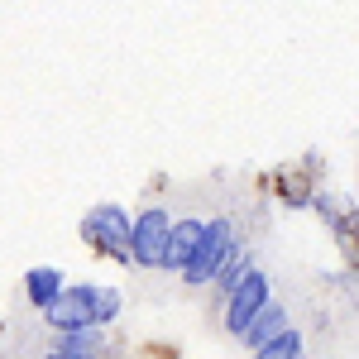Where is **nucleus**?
Wrapping results in <instances>:
<instances>
[{
    "instance_id": "nucleus-10",
    "label": "nucleus",
    "mask_w": 359,
    "mask_h": 359,
    "mask_svg": "<svg viewBox=\"0 0 359 359\" xmlns=\"http://www.w3.org/2000/svg\"><path fill=\"white\" fill-rule=\"evenodd\" d=\"M249 269H254V264H249V245H235V249H230V259H225V269L216 273V283H211V287H216L221 297H230V287H235Z\"/></svg>"
},
{
    "instance_id": "nucleus-9",
    "label": "nucleus",
    "mask_w": 359,
    "mask_h": 359,
    "mask_svg": "<svg viewBox=\"0 0 359 359\" xmlns=\"http://www.w3.org/2000/svg\"><path fill=\"white\" fill-rule=\"evenodd\" d=\"M57 350L62 355H82V359H96L106 350V331L91 326V331H77V335H57Z\"/></svg>"
},
{
    "instance_id": "nucleus-4",
    "label": "nucleus",
    "mask_w": 359,
    "mask_h": 359,
    "mask_svg": "<svg viewBox=\"0 0 359 359\" xmlns=\"http://www.w3.org/2000/svg\"><path fill=\"white\" fill-rule=\"evenodd\" d=\"M172 216H168L163 206H149V211H139L135 216V259L139 269H163L168 264V240H172Z\"/></svg>"
},
{
    "instance_id": "nucleus-7",
    "label": "nucleus",
    "mask_w": 359,
    "mask_h": 359,
    "mask_svg": "<svg viewBox=\"0 0 359 359\" xmlns=\"http://www.w3.org/2000/svg\"><path fill=\"white\" fill-rule=\"evenodd\" d=\"M62 292H67V278H62V269H53V264H39V269H29V273H25L29 306L48 311L53 302H62Z\"/></svg>"
},
{
    "instance_id": "nucleus-13",
    "label": "nucleus",
    "mask_w": 359,
    "mask_h": 359,
    "mask_svg": "<svg viewBox=\"0 0 359 359\" xmlns=\"http://www.w3.org/2000/svg\"><path fill=\"white\" fill-rule=\"evenodd\" d=\"M43 359H82V355H62V350H53V355H43Z\"/></svg>"
},
{
    "instance_id": "nucleus-12",
    "label": "nucleus",
    "mask_w": 359,
    "mask_h": 359,
    "mask_svg": "<svg viewBox=\"0 0 359 359\" xmlns=\"http://www.w3.org/2000/svg\"><path fill=\"white\" fill-rule=\"evenodd\" d=\"M249 359H302V335H297V331H287L283 340H273L269 350H254Z\"/></svg>"
},
{
    "instance_id": "nucleus-2",
    "label": "nucleus",
    "mask_w": 359,
    "mask_h": 359,
    "mask_svg": "<svg viewBox=\"0 0 359 359\" xmlns=\"http://www.w3.org/2000/svg\"><path fill=\"white\" fill-rule=\"evenodd\" d=\"M269 287H273V283H269L264 269H249V273L230 287V297H225V331L235 335V340H245V331L254 326V316L273 302V292H269Z\"/></svg>"
},
{
    "instance_id": "nucleus-6",
    "label": "nucleus",
    "mask_w": 359,
    "mask_h": 359,
    "mask_svg": "<svg viewBox=\"0 0 359 359\" xmlns=\"http://www.w3.org/2000/svg\"><path fill=\"white\" fill-rule=\"evenodd\" d=\"M201 240H206V221L182 216V221L172 225V240H168V264H163V269L187 273V269H192V259H196V249H201Z\"/></svg>"
},
{
    "instance_id": "nucleus-11",
    "label": "nucleus",
    "mask_w": 359,
    "mask_h": 359,
    "mask_svg": "<svg viewBox=\"0 0 359 359\" xmlns=\"http://www.w3.org/2000/svg\"><path fill=\"white\" fill-rule=\"evenodd\" d=\"M91 297H96V321L111 326L115 316H120V287H111V283H91Z\"/></svg>"
},
{
    "instance_id": "nucleus-3",
    "label": "nucleus",
    "mask_w": 359,
    "mask_h": 359,
    "mask_svg": "<svg viewBox=\"0 0 359 359\" xmlns=\"http://www.w3.org/2000/svg\"><path fill=\"white\" fill-rule=\"evenodd\" d=\"M240 245L235 240V225L225 221V216H216V221H206V240H201V249H196L192 269L182 273V283L187 287H211L216 283V273L225 269V259H230V249Z\"/></svg>"
},
{
    "instance_id": "nucleus-1",
    "label": "nucleus",
    "mask_w": 359,
    "mask_h": 359,
    "mask_svg": "<svg viewBox=\"0 0 359 359\" xmlns=\"http://www.w3.org/2000/svg\"><path fill=\"white\" fill-rule=\"evenodd\" d=\"M82 240L101 254H111V259H135V216L115 201H101V206L86 211Z\"/></svg>"
},
{
    "instance_id": "nucleus-8",
    "label": "nucleus",
    "mask_w": 359,
    "mask_h": 359,
    "mask_svg": "<svg viewBox=\"0 0 359 359\" xmlns=\"http://www.w3.org/2000/svg\"><path fill=\"white\" fill-rule=\"evenodd\" d=\"M287 331H292V326H287V306L269 302L264 311H259V316H254V326L245 331V345H249V355H254V350H269V345H273V340H283Z\"/></svg>"
},
{
    "instance_id": "nucleus-5",
    "label": "nucleus",
    "mask_w": 359,
    "mask_h": 359,
    "mask_svg": "<svg viewBox=\"0 0 359 359\" xmlns=\"http://www.w3.org/2000/svg\"><path fill=\"white\" fill-rule=\"evenodd\" d=\"M43 321H48L57 335H77V331L101 326V321H96V297H91V283L67 287V292H62V302H53L48 311H43ZM101 331H106V326H101Z\"/></svg>"
}]
</instances>
